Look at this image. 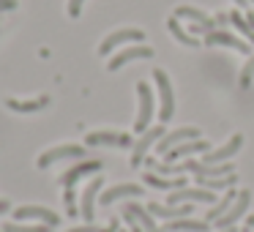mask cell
Returning a JSON list of instances; mask_svg holds the SVG:
<instances>
[{
    "label": "cell",
    "mask_w": 254,
    "mask_h": 232,
    "mask_svg": "<svg viewBox=\"0 0 254 232\" xmlns=\"http://www.w3.org/2000/svg\"><path fill=\"white\" fill-rule=\"evenodd\" d=\"M137 96H139V112H137V120H134V131L145 134L150 128V120L156 115V99H153V90L145 79L137 82Z\"/></svg>",
    "instance_id": "obj_1"
},
{
    "label": "cell",
    "mask_w": 254,
    "mask_h": 232,
    "mask_svg": "<svg viewBox=\"0 0 254 232\" xmlns=\"http://www.w3.org/2000/svg\"><path fill=\"white\" fill-rule=\"evenodd\" d=\"M153 79H156V88H159V120L167 123L172 115H175V93H172V82L167 77L164 68H153Z\"/></svg>",
    "instance_id": "obj_2"
},
{
    "label": "cell",
    "mask_w": 254,
    "mask_h": 232,
    "mask_svg": "<svg viewBox=\"0 0 254 232\" xmlns=\"http://www.w3.org/2000/svg\"><path fill=\"white\" fill-rule=\"evenodd\" d=\"M101 170H104V161H99V159L79 161V164L68 167V170L61 175V186H63V188H74V186H77V180L93 175V172H101Z\"/></svg>",
    "instance_id": "obj_3"
},
{
    "label": "cell",
    "mask_w": 254,
    "mask_h": 232,
    "mask_svg": "<svg viewBox=\"0 0 254 232\" xmlns=\"http://www.w3.org/2000/svg\"><path fill=\"white\" fill-rule=\"evenodd\" d=\"M191 139H202V131H199L197 126L175 128V131L164 134V137L159 139V153H161V156H167L172 148H178V145H183V142H191Z\"/></svg>",
    "instance_id": "obj_4"
},
{
    "label": "cell",
    "mask_w": 254,
    "mask_h": 232,
    "mask_svg": "<svg viewBox=\"0 0 254 232\" xmlns=\"http://www.w3.org/2000/svg\"><path fill=\"white\" fill-rule=\"evenodd\" d=\"M126 41H131V44H142L145 41V33L137 28H123V30H115V33H110L104 41L99 44V55H110L115 47L126 44Z\"/></svg>",
    "instance_id": "obj_5"
},
{
    "label": "cell",
    "mask_w": 254,
    "mask_h": 232,
    "mask_svg": "<svg viewBox=\"0 0 254 232\" xmlns=\"http://www.w3.org/2000/svg\"><path fill=\"white\" fill-rule=\"evenodd\" d=\"M164 137V126H153L148 128V131L142 134V137L134 142V153H131V167H142L145 156H148V150L153 148V145H159V139Z\"/></svg>",
    "instance_id": "obj_6"
},
{
    "label": "cell",
    "mask_w": 254,
    "mask_h": 232,
    "mask_svg": "<svg viewBox=\"0 0 254 232\" xmlns=\"http://www.w3.org/2000/svg\"><path fill=\"white\" fill-rule=\"evenodd\" d=\"M63 159H85V148L82 145H58L52 150H44L39 156V170H47L50 164L63 161Z\"/></svg>",
    "instance_id": "obj_7"
},
{
    "label": "cell",
    "mask_w": 254,
    "mask_h": 232,
    "mask_svg": "<svg viewBox=\"0 0 254 232\" xmlns=\"http://www.w3.org/2000/svg\"><path fill=\"white\" fill-rule=\"evenodd\" d=\"M189 202H210L216 205L219 199H216L213 191H208V188H178V191H172L170 197H167V205H189Z\"/></svg>",
    "instance_id": "obj_8"
},
{
    "label": "cell",
    "mask_w": 254,
    "mask_h": 232,
    "mask_svg": "<svg viewBox=\"0 0 254 232\" xmlns=\"http://www.w3.org/2000/svg\"><path fill=\"white\" fill-rule=\"evenodd\" d=\"M249 202H252V191H246V188H243V191H238V199L232 202V208L227 210V213L221 216L219 221H213V227H219V230H227V227H235L238 221L243 219V213L249 210Z\"/></svg>",
    "instance_id": "obj_9"
},
{
    "label": "cell",
    "mask_w": 254,
    "mask_h": 232,
    "mask_svg": "<svg viewBox=\"0 0 254 232\" xmlns=\"http://www.w3.org/2000/svg\"><path fill=\"white\" fill-rule=\"evenodd\" d=\"M85 145L96 148V145H107V148H134V139L121 131H90L85 137Z\"/></svg>",
    "instance_id": "obj_10"
},
{
    "label": "cell",
    "mask_w": 254,
    "mask_h": 232,
    "mask_svg": "<svg viewBox=\"0 0 254 232\" xmlns=\"http://www.w3.org/2000/svg\"><path fill=\"white\" fill-rule=\"evenodd\" d=\"M14 219H17V221L33 219V221H41V224H47V227H58V224H61L58 213H52L50 208H39V205H22V208H17V210H14Z\"/></svg>",
    "instance_id": "obj_11"
},
{
    "label": "cell",
    "mask_w": 254,
    "mask_h": 232,
    "mask_svg": "<svg viewBox=\"0 0 254 232\" xmlns=\"http://www.w3.org/2000/svg\"><path fill=\"white\" fill-rule=\"evenodd\" d=\"M241 145H243V137L241 134H232V139H227L219 150H208V153L202 156V164H227V161L241 150Z\"/></svg>",
    "instance_id": "obj_12"
},
{
    "label": "cell",
    "mask_w": 254,
    "mask_h": 232,
    "mask_svg": "<svg viewBox=\"0 0 254 232\" xmlns=\"http://www.w3.org/2000/svg\"><path fill=\"white\" fill-rule=\"evenodd\" d=\"M142 194H145V188L137 186V183H118V186L101 191L99 202L101 205H112V202H118V199H134V197H142Z\"/></svg>",
    "instance_id": "obj_13"
},
{
    "label": "cell",
    "mask_w": 254,
    "mask_h": 232,
    "mask_svg": "<svg viewBox=\"0 0 254 232\" xmlns=\"http://www.w3.org/2000/svg\"><path fill=\"white\" fill-rule=\"evenodd\" d=\"M101 177H93V180L85 186L82 191V205H79V213H82V219L88 221V224H93L96 219V199H99V191H101Z\"/></svg>",
    "instance_id": "obj_14"
},
{
    "label": "cell",
    "mask_w": 254,
    "mask_h": 232,
    "mask_svg": "<svg viewBox=\"0 0 254 232\" xmlns=\"http://www.w3.org/2000/svg\"><path fill=\"white\" fill-rule=\"evenodd\" d=\"M142 58H153V50L145 44H137V47H128V50H121L115 58L110 60V71H118L123 68L126 63H134V60H142Z\"/></svg>",
    "instance_id": "obj_15"
},
{
    "label": "cell",
    "mask_w": 254,
    "mask_h": 232,
    "mask_svg": "<svg viewBox=\"0 0 254 232\" xmlns=\"http://www.w3.org/2000/svg\"><path fill=\"white\" fill-rule=\"evenodd\" d=\"M186 170L197 177H227L232 175V164H202V161H186Z\"/></svg>",
    "instance_id": "obj_16"
},
{
    "label": "cell",
    "mask_w": 254,
    "mask_h": 232,
    "mask_svg": "<svg viewBox=\"0 0 254 232\" xmlns=\"http://www.w3.org/2000/svg\"><path fill=\"white\" fill-rule=\"evenodd\" d=\"M148 210L153 216H159V219H164V221H175V219H186V216H191V202L189 205H159V202H150Z\"/></svg>",
    "instance_id": "obj_17"
},
{
    "label": "cell",
    "mask_w": 254,
    "mask_h": 232,
    "mask_svg": "<svg viewBox=\"0 0 254 232\" xmlns=\"http://www.w3.org/2000/svg\"><path fill=\"white\" fill-rule=\"evenodd\" d=\"M172 17H175V19H191L194 25H202L208 33H213V30H216V19L208 17L205 11H199V8H191V6H178Z\"/></svg>",
    "instance_id": "obj_18"
},
{
    "label": "cell",
    "mask_w": 254,
    "mask_h": 232,
    "mask_svg": "<svg viewBox=\"0 0 254 232\" xmlns=\"http://www.w3.org/2000/svg\"><path fill=\"white\" fill-rule=\"evenodd\" d=\"M205 44L208 47H216V44H221V47H232V50H238V52H243V55H249V44L243 39H238V36H232V33H224V30H213V33H208V39H205Z\"/></svg>",
    "instance_id": "obj_19"
},
{
    "label": "cell",
    "mask_w": 254,
    "mask_h": 232,
    "mask_svg": "<svg viewBox=\"0 0 254 232\" xmlns=\"http://www.w3.org/2000/svg\"><path fill=\"white\" fill-rule=\"evenodd\" d=\"M208 142L205 139H191V142H183V145H178V148H172L170 153L164 156L167 161H175V159H183V156H194V153H208Z\"/></svg>",
    "instance_id": "obj_20"
},
{
    "label": "cell",
    "mask_w": 254,
    "mask_h": 232,
    "mask_svg": "<svg viewBox=\"0 0 254 232\" xmlns=\"http://www.w3.org/2000/svg\"><path fill=\"white\" fill-rule=\"evenodd\" d=\"M142 177H145V183H148V186L161 188V191H178V188H186L183 175L181 177H161V175H156V172H145Z\"/></svg>",
    "instance_id": "obj_21"
},
{
    "label": "cell",
    "mask_w": 254,
    "mask_h": 232,
    "mask_svg": "<svg viewBox=\"0 0 254 232\" xmlns=\"http://www.w3.org/2000/svg\"><path fill=\"white\" fill-rule=\"evenodd\" d=\"M210 224L208 221H197V219H175V221H167L164 232H208Z\"/></svg>",
    "instance_id": "obj_22"
},
{
    "label": "cell",
    "mask_w": 254,
    "mask_h": 232,
    "mask_svg": "<svg viewBox=\"0 0 254 232\" xmlns=\"http://www.w3.org/2000/svg\"><path fill=\"white\" fill-rule=\"evenodd\" d=\"M123 210H128V213H131L134 219L139 221V227H142L145 232H164V230H159V227H156V221H153L156 216L150 213V210H145L142 205H137V202H128Z\"/></svg>",
    "instance_id": "obj_23"
},
{
    "label": "cell",
    "mask_w": 254,
    "mask_h": 232,
    "mask_svg": "<svg viewBox=\"0 0 254 232\" xmlns=\"http://www.w3.org/2000/svg\"><path fill=\"white\" fill-rule=\"evenodd\" d=\"M235 199H238L235 186H232V188H227V194H224V197H221L216 205H210V210H208V216H205V221H219L221 216H224L227 210L232 208V202H235Z\"/></svg>",
    "instance_id": "obj_24"
},
{
    "label": "cell",
    "mask_w": 254,
    "mask_h": 232,
    "mask_svg": "<svg viewBox=\"0 0 254 232\" xmlns=\"http://www.w3.org/2000/svg\"><path fill=\"white\" fill-rule=\"evenodd\" d=\"M50 104V96H39V99H30V101H19V99H6V107L14 112H39Z\"/></svg>",
    "instance_id": "obj_25"
},
{
    "label": "cell",
    "mask_w": 254,
    "mask_h": 232,
    "mask_svg": "<svg viewBox=\"0 0 254 232\" xmlns=\"http://www.w3.org/2000/svg\"><path fill=\"white\" fill-rule=\"evenodd\" d=\"M167 28H170V33H172V36H175V39H178V41H181V44H183V47H191V50H197V47H199V41H197V39H194V36H191V33H186V30H183V28H181V22H178V19H175V17H170V19H167Z\"/></svg>",
    "instance_id": "obj_26"
},
{
    "label": "cell",
    "mask_w": 254,
    "mask_h": 232,
    "mask_svg": "<svg viewBox=\"0 0 254 232\" xmlns=\"http://www.w3.org/2000/svg\"><path fill=\"white\" fill-rule=\"evenodd\" d=\"M235 172L232 175H227V177H197V183H199V188H208V191H219V188H232L235 186Z\"/></svg>",
    "instance_id": "obj_27"
},
{
    "label": "cell",
    "mask_w": 254,
    "mask_h": 232,
    "mask_svg": "<svg viewBox=\"0 0 254 232\" xmlns=\"http://www.w3.org/2000/svg\"><path fill=\"white\" fill-rule=\"evenodd\" d=\"M230 22H232V25H235V28H238V33H241L243 39H249V41H252V44H254V28H252V25L246 22V17H243L241 11H232V14H230Z\"/></svg>",
    "instance_id": "obj_28"
},
{
    "label": "cell",
    "mask_w": 254,
    "mask_h": 232,
    "mask_svg": "<svg viewBox=\"0 0 254 232\" xmlns=\"http://www.w3.org/2000/svg\"><path fill=\"white\" fill-rule=\"evenodd\" d=\"M3 232H52V227L47 224H39V227H28V224H6L3 227Z\"/></svg>",
    "instance_id": "obj_29"
},
{
    "label": "cell",
    "mask_w": 254,
    "mask_h": 232,
    "mask_svg": "<svg viewBox=\"0 0 254 232\" xmlns=\"http://www.w3.org/2000/svg\"><path fill=\"white\" fill-rule=\"evenodd\" d=\"M66 210H68V216H79V210H77V194H74V188H66Z\"/></svg>",
    "instance_id": "obj_30"
},
{
    "label": "cell",
    "mask_w": 254,
    "mask_h": 232,
    "mask_svg": "<svg viewBox=\"0 0 254 232\" xmlns=\"http://www.w3.org/2000/svg\"><path fill=\"white\" fill-rule=\"evenodd\" d=\"M252 77H254V55L246 60V66H243V71H241V85H243V88L252 82Z\"/></svg>",
    "instance_id": "obj_31"
},
{
    "label": "cell",
    "mask_w": 254,
    "mask_h": 232,
    "mask_svg": "<svg viewBox=\"0 0 254 232\" xmlns=\"http://www.w3.org/2000/svg\"><path fill=\"white\" fill-rule=\"evenodd\" d=\"M82 3H85V0H68V17L77 19L79 14H82Z\"/></svg>",
    "instance_id": "obj_32"
},
{
    "label": "cell",
    "mask_w": 254,
    "mask_h": 232,
    "mask_svg": "<svg viewBox=\"0 0 254 232\" xmlns=\"http://www.w3.org/2000/svg\"><path fill=\"white\" fill-rule=\"evenodd\" d=\"M123 221H126V224H128V227H131V232H145V230H142V227H139V221H137V219H134V216H131V213H128V210H123Z\"/></svg>",
    "instance_id": "obj_33"
},
{
    "label": "cell",
    "mask_w": 254,
    "mask_h": 232,
    "mask_svg": "<svg viewBox=\"0 0 254 232\" xmlns=\"http://www.w3.org/2000/svg\"><path fill=\"white\" fill-rule=\"evenodd\" d=\"M68 232H99L93 224H82V227H74V230H68Z\"/></svg>",
    "instance_id": "obj_34"
},
{
    "label": "cell",
    "mask_w": 254,
    "mask_h": 232,
    "mask_svg": "<svg viewBox=\"0 0 254 232\" xmlns=\"http://www.w3.org/2000/svg\"><path fill=\"white\" fill-rule=\"evenodd\" d=\"M17 6V0H0V8H14Z\"/></svg>",
    "instance_id": "obj_35"
},
{
    "label": "cell",
    "mask_w": 254,
    "mask_h": 232,
    "mask_svg": "<svg viewBox=\"0 0 254 232\" xmlns=\"http://www.w3.org/2000/svg\"><path fill=\"white\" fill-rule=\"evenodd\" d=\"M8 208H11V205H8V199H0V216L8 213Z\"/></svg>",
    "instance_id": "obj_36"
},
{
    "label": "cell",
    "mask_w": 254,
    "mask_h": 232,
    "mask_svg": "<svg viewBox=\"0 0 254 232\" xmlns=\"http://www.w3.org/2000/svg\"><path fill=\"white\" fill-rule=\"evenodd\" d=\"M232 3H238V6L243 8V11H249V0H232Z\"/></svg>",
    "instance_id": "obj_37"
},
{
    "label": "cell",
    "mask_w": 254,
    "mask_h": 232,
    "mask_svg": "<svg viewBox=\"0 0 254 232\" xmlns=\"http://www.w3.org/2000/svg\"><path fill=\"white\" fill-rule=\"evenodd\" d=\"M115 230H118V221H110V227H107L104 232H115ZM99 232H101V230H99Z\"/></svg>",
    "instance_id": "obj_38"
},
{
    "label": "cell",
    "mask_w": 254,
    "mask_h": 232,
    "mask_svg": "<svg viewBox=\"0 0 254 232\" xmlns=\"http://www.w3.org/2000/svg\"><path fill=\"white\" fill-rule=\"evenodd\" d=\"M246 22H249V25H252V28H254V14H252V11H246Z\"/></svg>",
    "instance_id": "obj_39"
},
{
    "label": "cell",
    "mask_w": 254,
    "mask_h": 232,
    "mask_svg": "<svg viewBox=\"0 0 254 232\" xmlns=\"http://www.w3.org/2000/svg\"><path fill=\"white\" fill-rule=\"evenodd\" d=\"M246 224H249V230H254V213H252V216H249V219H246Z\"/></svg>",
    "instance_id": "obj_40"
},
{
    "label": "cell",
    "mask_w": 254,
    "mask_h": 232,
    "mask_svg": "<svg viewBox=\"0 0 254 232\" xmlns=\"http://www.w3.org/2000/svg\"><path fill=\"white\" fill-rule=\"evenodd\" d=\"M221 232H238V230H235V227H227V230H221Z\"/></svg>",
    "instance_id": "obj_41"
},
{
    "label": "cell",
    "mask_w": 254,
    "mask_h": 232,
    "mask_svg": "<svg viewBox=\"0 0 254 232\" xmlns=\"http://www.w3.org/2000/svg\"><path fill=\"white\" fill-rule=\"evenodd\" d=\"M246 232H249V230H246Z\"/></svg>",
    "instance_id": "obj_42"
}]
</instances>
